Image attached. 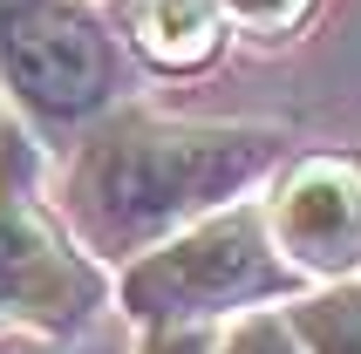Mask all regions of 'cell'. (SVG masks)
I'll return each mask as SVG.
<instances>
[{"mask_svg": "<svg viewBox=\"0 0 361 354\" xmlns=\"http://www.w3.org/2000/svg\"><path fill=\"white\" fill-rule=\"evenodd\" d=\"M266 164H273L266 130H191L123 116L82 143L68 171V212L96 252H143L204 205H225Z\"/></svg>", "mask_w": 361, "mask_h": 354, "instance_id": "cell-1", "label": "cell"}, {"mask_svg": "<svg viewBox=\"0 0 361 354\" xmlns=\"http://www.w3.org/2000/svg\"><path fill=\"white\" fill-rule=\"evenodd\" d=\"M286 286H293V273L273 252L266 225L252 212H225V218L191 225L171 245H157L150 259H137L123 279V300L143 327H178V320L245 307V300L286 293Z\"/></svg>", "mask_w": 361, "mask_h": 354, "instance_id": "cell-2", "label": "cell"}, {"mask_svg": "<svg viewBox=\"0 0 361 354\" xmlns=\"http://www.w3.org/2000/svg\"><path fill=\"white\" fill-rule=\"evenodd\" d=\"M0 75L48 123H75L109 102L116 48L68 0H0Z\"/></svg>", "mask_w": 361, "mask_h": 354, "instance_id": "cell-3", "label": "cell"}, {"mask_svg": "<svg viewBox=\"0 0 361 354\" xmlns=\"http://www.w3.org/2000/svg\"><path fill=\"white\" fill-rule=\"evenodd\" d=\"M96 307V273L82 266L61 232L0 184V327H75Z\"/></svg>", "mask_w": 361, "mask_h": 354, "instance_id": "cell-4", "label": "cell"}, {"mask_svg": "<svg viewBox=\"0 0 361 354\" xmlns=\"http://www.w3.org/2000/svg\"><path fill=\"white\" fill-rule=\"evenodd\" d=\"M273 245L307 273H355L361 266V164L307 157L273 197Z\"/></svg>", "mask_w": 361, "mask_h": 354, "instance_id": "cell-5", "label": "cell"}, {"mask_svg": "<svg viewBox=\"0 0 361 354\" xmlns=\"http://www.w3.org/2000/svg\"><path fill=\"white\" fill-rule=\"evenodd\" d=\"M137 41L143 55L164 61V68H198L212 48H219V14L212 0H137Z\"/></svg>", "mask_w": 361, "mask_h": 354, "instance_id": "cell-6", "label": "cell"}, {"mask_svg": "<svg viewBox=\"0 0 361 354\" xmlns=\"http://www.w3.org/2000/svg\"><path fill=\"white\" fill-rule=\"evenodd\" d=\"M293 341L300 354H361V286H334L293 307Z\"/></svg>", "mask_w": 361, "mask_h": 354, "instance_id": "cell-7", "label": "cell"}, {"mask_svg": "<svg viewBox=\"0 0 361 354\" xmlns=\"http://www.w3.org/2000/svg\"><path fill=\"white\" fill-rule=\"evenodd\" d=\"M219 354H300V341H293V327H286V320L252 314V320H239V327L225 334Z\"/></svg>", "mask_w": 361, "mask_h": 354, "instance_id": "cell-8", "label": "cell"}, {"mask_svg": "<svg viewBox=\"0 0 361 354\" xmlns=\"http://www.w3.org/2000/svg\"><path fill=\"white\" fill-rule=\"evenodd\" d=\"M225 7H232L239 20H259V28H286L307 0H225Z\"/></svg>", "mask_w": 361, "mask_h": 354, "instance_id": "cell-9", "label": "cell"}, {"mask_svg": "<svg viewBox=\"0 0 361 354\" xmlns=\"http://www.w3.org/2000/svg\"><path fill=\"white\" fill-rule=\"evenodd\" d=\"M143 354H204V348H198V334H178V327H157Z\"/></svg>", "mask_w": 361, "mask_h": 354, "instance_id": "cell-10", "label": "cell"}]
</instances>
